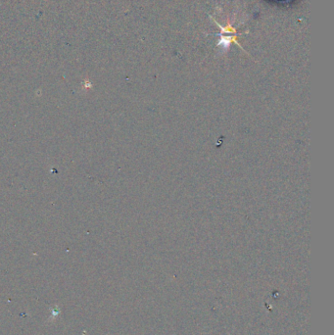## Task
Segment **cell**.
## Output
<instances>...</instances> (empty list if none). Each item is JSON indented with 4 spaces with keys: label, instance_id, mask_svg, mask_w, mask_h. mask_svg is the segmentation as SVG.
<instances>
[{
    "label": "cell",
    "instance_id": "cell-1",
    "mask_svg": "<svg viewBox=\"0 0 334 335\" xmlns=\"http://www.w3.org/2000/svg\"><path fill=\"white\" fill-rule=\"evenodd\" d=\"M215 23H216L217 26H219V28H220V31H221L220 34H219L221 39H220V42H219V45L224 44L225 47H229V45L231 42H234L242 49L240 44L237 42V36H236V32H236V30L234 28H232V26L230 24L228 25V27L224 28L222 26L219 25L218 22L215 21Z\"/></svg>",
    "mask_w": 334,
    "mask_h": 335
}]
</instances>
